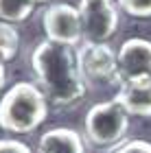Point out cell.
I'll use <instances>...</instances> for the list:
<instances>
[{"instance_id":"obj_14","label":"cell","mask_w":151,"mask_h":153,"mask_svg":"<svg viewBox=\"0 0 151 153\" xmlns=\"http://www.w3.org/2000/svg\"><path fill=\"white\" fill-rule=\"evenodd\" d=\"M0 153H33V151L29 149V144H24L22 140L2 138V140H0Z\"/></svg>"},{"instance_id":"obj_1","label":"cell","mask_w":151,"mask_h":153,"mask_svg":"<svg viewBox=\"0 0 151 153\" xmlns=\"http://www.w3.org/2000/svg\"><path fill=\"white\" fill-rule=\"evenodd\" d=\"M31 68L48 105L68 109L86 96V81L79 70L74 46L48 39L39 42L31 53Z\"/></svg>"},{"instance_id":"obj_3","label":"cell","mask_w":151,"mask_h":153,"mask_svg":"<svg viewBox=\"0 0 151 153\" xmlns=\"http://www.w3.org/2000/svg\"><path fill=\"white\" fill-rule=\"evenodd\" d=\"M127 129H129V114L114 99L90 107L83 120L86 140L97 149H112L123 144Z\"/></svg>"},{"instance_id":"obj_5","label":"cell","mask_w":151,"mask_h":153,"mask_svg":"<svg viewBox=\"0 0 151 153\" xmlns=\"http://www.w3.org/2000/svg\"><path fill=\"white\" fill-rule=\"evenodd\" d=\"M79 70L86 83H121L118 74V59L116 53L107 44H90L81 46L77 51Z\"/></svg>"},{"instance_id":"obj_16","label":"cell","mask_w":151,"mask_h":153,"mask_svg":"<svg viewBox=\"0 0 151 153\" xmlns=\"http://www.w3.org/2000/svg\"><path fill=\"white\" fill-rule=\"evenodd\" d=\"M35 4H42V2H51V0H33Z\"/></svg>"},{"instance_id":"obj_6","label":"cell","mask_w":151,"mask_h":153,"mask_svg":"<svg viewBox=\"0 0 151 153\" xmlns=\"http://www.w3.org/2000/svg\"><path fill=\"white\" fill-rule=\"evenodd\" d=\"M42 26L46 33L48 42H57V44H66V46H77L83 31H81V18H79V9L66 2H55L42 16Z\"/></svg>"},{"instance_id":"obj_15","label":"cell","mask_w":151,"mask_h":153,"mask_svg":"<svg viewBox=\"0 0 151 153\" xmlns=\"http://www.w3.org/2000/svg\"><path fill=\"white\" fill-rule=\"evenodd\" d=\"M4 81H7V59L0 53V90L4 88Z\"/></svg>"},{"instance_id":"obj_10","label":"cell","mask_w":151,"mask_h":153,"mask_svg":"<svg viewBox=\"0 0 151 153\" xmlns=\"http://www.w3.org/2000/svg\"><path fill=\"white\" fill-rule=\"evenodd\" d=\"M35 9L33 0H0V20L7 24H18L29 20Z\"/></svg>"},{"instance_id":"obj_13","label":"cell","mask_w":151,"mask_h":153,"mask_svg":"<svg viewBox=\"0 0 151 153\" xmlns=\"http://www.w3.org/2000/svg\"><path fill=\"white\" fill-rule=\"evenodd\" d=\"M114 153H151V142L147 140H127L116 147Z\"/></svg>"},{"instance_id":"obj_12","label":"cell","mask_w":151,"mask_h":153,"mask_svg":"<svg viewBox=\"0 0 151 153\" xmlns=\"http://www.w3.org/2000/svg\"><path fill=\"white\" fill-rule=\"evenodd\" d=\"M116 2L132 18H151V0H116Z\"/></svg>"},{"instance_id":"obj_8","label":"cell","mask_w":151,"mask_h":153,"mask_svg":"<svg viewBox=\"0 0 151 153\" xmlns=\"http://www.w3.org/2000/svg\"><path fill=\"white\" fill-rule=\"evenodd\" d=\"M114 101L121 103V107L129 116H151V76L123 79Z\"/></svg>"},{"instance_id":"obj_9","label":"cell","mask_w":151,"mask_h":153,"mask_svg":"<svg viewBox=\"0 0 151 153\" xmlns=\"http://www.w3.org/2000/svg\"><path fill=\"white\" fill-rule=\"evenodd\" d=\"M37 153H86V144L79 131L70 127H55L39 136Z\"/></svg>"},{"instance_id":"obj_4","label":"cell","mask_w":151,"mask_h":153,"mask_svg":"<svg viewBox=\"0 0 151 153\" xmlns=\"http://www.w3.org/2000/svg\"><path fill=\"white\" fill-rule=\"evenodd\" d=\"M77 9L83 37L90 44H105L118 29V9L112 0H81Z\"/></svg>"},{"instance_id":"obj_11","label":"cell","mask_w":151,"mask_h":153,"mask_svg":"<svg viewBox=\"0 0 151 153\" xmlns=\"http://www.w3.org/2000/svg\"><path fill=\"white\" fill-rule=\"evenodd\" d=\"M18 51H20V35H18V31L13 29L11 24L0 22V53H2V57L7 59V64L18 57Z\"/></svg>"},{"instance_id":"obj_7","label":"cell","mask_w":151,"mask_h":153,"mask_svg":"<svg viewBox=\"0 0 151 153\" xmlns=\"http://www.w3.org/2000/svg\"><path fill=\"white\" fill-rule=\"evenodd\" d=\"M118 74L123 79L151 76V42L145 37H129L121 44L118 53Z\"/></svg>"},{"instance_id":"obj_2","label":"cell","mask_w":151,"mask_h":153,"mask_svg":"<svg viewBox=\"0 0 151 153\" xmlns=\"http://www.w3.org/2000/svg\"><path fill=\"white\" fill-rule=\"evenodd\" d=\"M48 116V101L37 83L20 81L0 99V129L11 134H31Z\"/></svg>"}]
</instances>
